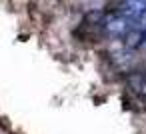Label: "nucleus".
<instances>
[{
    "label": "nucleus",
    "mask_w": 146,
    "mask_h": 134,
    "mask_svg": "<svg viewBox=\"0 0 146 134\" xmlns=\"http://www.w3.org/2000/svg\"><path fill=\"white\" fill-rule=\"evenodd\" d=\"M144 12H146V0H124L118 10V14H122L128 20H138Z\"/></svg>",
    "instance_id": "1"
},
{
    "label": "nucleus",
    "mask_w": 146,
    "mask_h": 134,
    "mask_svg": "<svg viewBox=\"0 0 146 134\" xmlns=\"http://www.w3.org/2000/svg\"><path fill=\"white\" fill-rule=\"evenodd\" d=\"M104 28H106V32L112 34V36H122V34H126V32L130 30V20L124 18L122 14H114V16H110V18L106 20Z\"/></svg>",
    "instance_id": "2"
}]
</instances>
